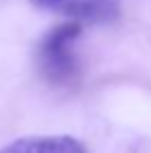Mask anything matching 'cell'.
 <instances>
[{
  "label": "cell",
  "instance_id": "cell-2",
  "mask_svg": "<svg viewBox=\"0 0 151 153\" xmlns=\"http://www.w3.org/2000/svg\"><path fill=\"white\" fill-rule=\"evenodd\" d=\"M31 4L42 11L65 16L78 25H109L120 18L116 0H31Z\"/></svg>",
  "mask_w": 151,
  "mask_h": 153
},
{
  "label": "cell",
  "instance_id": "cell-3",
  "mask_svg": "<svg viewBox=\"0 0 151 153\" xmlns=\"http://www.w3.org/2000/svg\"><path fill=\"white\" fill-rule=\"evenodd\" d=\"M0 153H89L80 140L71 135H31L2 146Z\"/></svg>",
  "mask_w": 151,
  "mask_h": 153
},
{
  "label": "cell",
  "instance_id": "cell-1",
  "mask_svg": "<svg viewBox=\"0 0 151 153\" xmlns=\"http://www.w3.org/2000/svg\"><path fill=\"white\" fill-rule=\"evenodd\" d=\"M82 27L78 22H65L54 27L42 38L38 49V62L45 78L56 84H65L76 76V58H74V42L78 40Z\"/></svg>",
  "mask_w": 151,
  "mask_h": 153
}]
</instances>
